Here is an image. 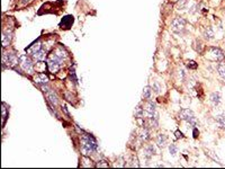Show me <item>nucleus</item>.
Here are the masks:
<instances>
[{
    "instance_id": "20e7f679",
    "label": "nucleus",
    "mask_w": 225,
    "mask_h": 169,
    "mask_svg": "<svg viewBox=\"0 0 225 169\" xmlns=\"http://www.w3.org/2000/svg\"><path fill=\"white\" fill-rule=\"evenodd\" d=\"M179 116H180L181 120L186 121L187 123H189V124L192 125V126H197V125L199 124L198 121H197V118L195 117L194 113L191 112L190 110H181L180 113H179Z\"/></svg>"
},
{
    "instance_id": "ddd939ff",
    "label": "nucleus",
    "mask_w": 225,
    "mask_h": 169,
    "mask_svg": "<svg viewBox=\"0 0 225 169\" xmlns=\"http://www.w3.org/2000/svg\"><path fill=\"white\" fill-rule=\"evenodd\" d=\"M156 144L160 147V148H164L167 146V138L164 134H159L158 138H156Z\"/></svg>"
},
{
    "instance_id": "a211bd4d",
    "label": "nucleus",
    "mask_w": 225,
    "mask_h": 169,
    "mask_svg": "<svg viewBox=\"0 0 225 169\" xmlns=\"http://www.w3.org/2000/svg\"><path fill=\"white\" fill-rule=\"evenodd\" d=\"M135 116L138 118V117H143V115H144V110L141 107V105H138L136 108H135Z\"/></svg>"
},
{
    "instance_id": "0eeeda50",
    "label": "nucleus",
    "mask_w": 225,
    "mask_h": 169,
    "mask_svg": "<svg viewBox=\"0 0 225 169\" xmlns=\"http://www.w3.org/2000/svg\"><path fill=\"white\" fill-rule=\"evenodd\" d=\"M144 115L148 117V118H151V117H154L156 116V113H155V106L153 103H148L145 110H144Z\"/></svg>"
},
{
    "instance_id": "4be33fe9",
    "label": "nucleus",
    "mask_w": 225,
    "mask_h": 169,
    "mask_svg": "<svg viewBox=\"0 0 225 169\" xmlns=\"http://www.w3.org/2000/svg\"><path fill=\"white\" fill-rule=\"evenodd\" d=\"M151 93H152V90H151V87L146 86V87L143 89V97H144V98H150Z\"/></svg>"
},
{
    "instance_id": "7ed1b4c3",
    "label": "nucleus",
    "mask_w": 225,
    "mask_h": 169,
    "mask_svg": "<svg viewBox=\"0 0 225 169\" xmlns=\"http://www.w3.org/2000/svg\"><path fill=\"white\" fill-rule=\"evenodd\" d=\"M19 65H20V68H21L25 72H27V73H33V72H34L33 62H32V60L26 55V54L19 55Z\"/></svg>"
},
{
    "instance_id": "b1692460",
    "label": "nucleus",
    "mask_w": 225,
    "mask_h": 169,
    "mask_svg": "<svg viewBox=\"0 0 225 169\" xmlns=\"http://www.w3.org/2000/svg\"><path fill=\"white\" fill-rule=\"evenodd\" d=\"M187 67L189 69H196V68H197V63H196L195 61H188Z\"/></svg>"
},
{
    "instance_id": "423d86ee",
    "label": "nucleus",
    "mask_w": 225,
    "mask_h": 169,
    "mask_svg": "<svg viewBox=\"0 0 225 169\" xmlns=\"http://www.w3.org/2000/svg\"><path fill=\"white\" fill-rule=\"evenodd\" d=\"M185 25H186V21H185V19L180 18V17H177V18H174L173 20H172V23H171L172 31H173V32H177V33H179V32L184 31V28H185Z\"/></svg>"
},
{
    "instance_id": "39448f33",
    "label": "nucleus",
    "mask_w": 225,
    "mask_h": 169,
    "mask_svg": "<svg viewBox=\"0 0 225 169\" xmlns=\"http://www.w3.org/2000/svg\"><path fill=\"white\" fill-rule=\"evenodd\" d=\"M2 62L9 67H14L19 62V57H17L15 53H5L2 55Z\"/></svg>"
},
{
    "instance_id": "1a4fd4ad",
    "label": "nucleus",
    "mask_w": 225,
    "mask_h": 169,
    "mask_svg": "<svg viewBox=\"0 0 225 169\" xmlns=\"http://www.w3.org/2000/svg\"><path fill=\"white\" fill-rule=\"evenodd\" d=\"M34 80H35V82H36L37 85H39V86H43V85H46V83H47V81H49V78L44 75V73H38V75H35Z\"/></svg>"
},
{
    "instance_id": "c756f323",
    "label": "nucleus",
    "mask_w": 225,
    "mask_h": 169,
    "mask_svg": "<svg viewBox=\"0 0 225 169\" xmlns=\"http://www.w3.org/2000/svg\"><path fill=\"white\" fill-rule=\"evenodd\" d=\"M194 136H195V138H197V130H195V131H194Z\"/></svg>"
},
{
    "instance_id": "f257e3e1",
    "label": "nucleus",
    "mask_w": 225,
    "mask_h": 169,
    "mask_svg": "<svg viewBox=\"0 0 225 169\" xmlns=\"http://www.w3.org/2000/svg\"><path fill=\"white\" fill-rule=\"evenodd\" d=\"M97 149V143L95 141L94 138H91L90 135H87L83 141H82V146H81V150L85 154H90L91 152H94Z\"/></svg>"
},
{
    "instance_id": "dca6fc26",
    "label": "nucleus",
    "mask_w": 225,
    "mask_h": 169,
    "mask_svg": "<svg viewBox=\"0 0 225 169\" xmlns=\"http://www.w3.org/2000/svg\"><path fill=\"white\" fill-rule=\"evenodd\" d=\"M204 36L206 39H213L214 38V31H213V28L212 27H207L206 29H205V32H204Z\"/></svg>"
},
{
    "instance_id": "393cba45",
    "label": "nucleus",
    "mask_w": 225,
    "mask_h": 169,
    "mask_svg": "<svg viewBox=\"0 0 225 169\" xmlns=\"http://www.w3.org/2000/svg\"><path fill=\"white\" fill-rule=\"evenodd\" d=\"M169 151H170V153H171L172 156H174V154L177 153V148H176V146L171 144V146L169 147Z\"/></svg>"
},
{
    "instance_id": "4468645a",
    "label": "nucleus",
    "mask_w": 225,
    "mask_h": 169,
    "mask_svg": "<svg viewBox=\"0 0 225 169\" xmlns=\"http://www.w3.org/2000/svg\"><path fill=\"white\" fill-rule=\"evenodd\" d=\"M221 102V94L220 93H213L210 95V103L213 104V106H217Z\"/></svg>"
},
{
    "instance_id": "5701e85b",
    "label": "nucleus",
    "mask_w": 225,
    "mask_h": 169,
    "mask_svg": "<svg viewBox=\"0 0 225 169\" xmlns=\"http://www.w3.org/2000/svg\"><path fill=\"white\" fill-rule=\"evenodd\" d=\"M140 136H141V140L146 141V140L150 138V136H149V132H148V130H146V129H144L143 131L141 132V135H140Z\"/></svg>"
},
{
    "instance_id": "aec40b11",
    "label": "nucleus",
    "mask_w": 225,
    "mask_h": 169,
    "mask_svg": "<svg viewBox=\"0 0 225 169\" xmlns=\"http://www.w3.org/2000/svg\"><path fill=\"white\" fill-rule=\"evenodd\" d=\"M188 5V0H179L177 2V8L178 9H185Z\"/></svg>"
},
{
    "instance_id": "412c9836",
    "label": "nucleus",
    "mask_w": 225,
    "mask_h": 169,
    "mask_svg": "<svg viewBox=\"0 0 225 169\" xmlns=\"http://www.w3.org/2000/svg\"><path fill=\"white\" fill-rule=\"evenodd\" d=\"M217 72H218V75H221L223 79H225V65L224 64H220V65L217 67Z\"/></svg>"
},
{
    "instance_id": "9b49d317",
    "label": "nucleus",
    "mask_w": 225,
    "mask_h": 169,
    "mask_svg": "<svg viewBox=\"0 0 225 169\" xmlns=\"http://www.w3.org/2000/svg\"><path fill=\"white\" fill-rule=\"evenodd\" d=\"M210 52L214 54V60H216V61H218V60H223V59H224V54H223V52H222L220 49L212 47V49H210Z\"/></svg>"
},
{
    "instance_id": "6e6552de",
    "label": "nucleus",
    "mask_w": 225,
    "mask_h": 169,
    "mask_svg": "<svg viewBox=\"0 0 225 169\" xmlns=\"http://www.w3.org/2000/svg\"><path fill=\"white\" fill-rule=\"evenodd\" d=\"M72 24H73V17H72V16H65L64 18L62 19L60 26H61L62 28L68 29V28H70V26H71Z\"/></svg>"
},
{
    "instance_id": "2eb2a0df",
    "label": "nucleus",
    "mask_w": 225,
    "mask_h": 169,
    "mask_svg": "<svg viewBox=\"0 0 225 169\" xmlns=\"http://www.w3.org/2000/svg\"><path fill=\"white\" fill-rule=\"evenodd\" d=\"M41 49H42L41 42H37V43H34V44H33V45H32L31 47H28V49H27L26 51H27L28 53H31V54L33 55V54H34L35 52H37L38 50H41Z\"/></svg>"
},
{
    "instance_id": "f3484780",
    "label": "nucleus",
    "mask_w": 225,
    "mask_h": 169,
    "mask_svg": "<svg viewBox=\"0 0 225 169\" xmlns=\"http://www.w3.org/2000/svg\"><path fill=\"white\" fill-rule=\"evenodd\" d=\"M46 96H47V98L55 105V104H57V98H56L55 94L53 93V92H47V94H46Z\"/></svg>"
},
{
    "instance_id": "c85d7f7f",
    "label": "nucleus",
    "mask_w": 225,
    "mask_h": 169,
    "mask_svg": "<svg viewBox=\"0 0 225 169\" xmlns=\"http://www.w3.org/2000/svg\"><path fill=\"white\" fill-rule=\"evenodd\" d=\"M176 134H177V136H178V138H182V134H181V132H176Z\"/></svg>"
},
{
    "instance_id": "cd10ccee",
    "label": "nucleus",
    "mask_w": 225,
    "mask_h": 169,
    "mask_svg": "<svg viewBox=\"0 0 225 169\" xmlns=\"http://www.w3.org/2000/svg\"><path fill=\"white\" fill-rule=\"evenodd\" d=\"M2 115H3V122H5V118H6V110L5 108L2 110Z\"/></svg>"
},
{
    "instance_id": "6ab92c4d",
    "label": "nucleus",
    "mask_w": 225,
    "mask_h": 169,
    "mask_svg": "<svg viewBox=\"0 0 225 169\" xmlns=\"http://www.w3.org/2000/svg\"><path fill=\"white\" fill-rule=\"evenodd\" d=\"M216 121H217V123L222 126V128H224L225 129V116L224 115H217L216 117Z\"/></svg>"
},
{
    "instance_id": "9d476101",
    "label": "nucleus",
    "mask_w": 225,
    "mask_h": 169,
    "mask_svg": "<svg viewBox=\"0 0 225 169\" xmlns=\"http://www.w3.org/2000/svg\"><path fill=\"white\" fill-rule=\"evenodd\" d=\"M1 41H2V46L6 47L10 44V41H11V33L9 32H3L2 33V37H1Z\"/></svg>"
},
{
    "instance_id": "f8f14e48",
    "label": "nucleus",
    "mask_w": 225,
    "mask_h": 169,
    "mask_svg": "<svg viewBox=\"0 0 225 169\" xmlns=\"http://www.w3.org/2000/svg\"><path fill=\"white\" fill-rule=\"evenodd\" d=\"M33 57H34L36 61H44L45 57H46V52H45L43 49H41V50H38L37 52H35V53L33 54Z\"/></svg>"
},
{
    "instance_id": "a878e982",
    "label": "nucleus",
    "mask_w": 225,
    "mask_h": 169,
    "mask_svg": "<svg viewBox=\"0 0 225 169\" xmlns=\"http://www.w3.org/2000/svg\"><path fill=\"white\" fill-rule=\"evenodd\" d=\"M196 44L198 45V46H196V47H195V49H196V51L202 52V42H200V41H196Z\"/></svg>"
},
{
    "instance_id": "bb28decb",
    "label": "nucleus",
    "mask_w": 225,
    "mask_h": 169,
    "mask_svg": "<svg viewBox=\"0 0 225 169\" xmlns=\"http://www.w3.org/2000/svg\"><path fill=\"white\" fill-rule=\"evenodd\" d=\"M153 90H154L155 93H159V92H160V86L158 85V82H154V83H153Z\"/></svg>"
},
{
    "instance_id": "f03ea898",
    "label": "nucleus",
    "mask_w": 225,
    "mask_h": 169,
    "mask_svg": "<svg viewBox=\"0 0 225 169\" xmlns=\"http://www.w3.org/2000/svg\"><path fill=\"white\" fill-rule=\"evenodd\" d=\"M62 62H63V60H62V59H60V57L56 55L54 52H52V53H51V55L49 56V60H47V67H49V70H50L51 72H56V71L61 68Z\"/></svg>"
}]
</instances>
